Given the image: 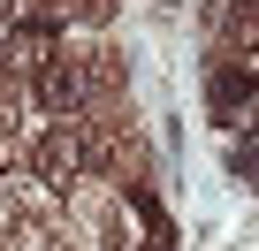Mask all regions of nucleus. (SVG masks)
Wrapping results in <instances>:
<instances>
[{"label":"nucleus","instance_id":"nucleus-1","mask_svg":"<svg viewBox=\"0 0 259 251\" xmlns=\"http://www.w3.org/2000/svg\"><path fill=\"white\" fill-rule=\"evenodd\" d=\"M92 153H99V145L84 137V122L54 114V130L38 137V153H31V160H38V175H46V183H69V175H84V168H92Z\"/></svg>","mask_w":259,"mask_h":251},{"label":"nucleus","instance_id":"nucleus-2","mask_svg":"<svg viewBox=\"0 0 259 251\" xmlns=\"http://www.w3.org/2000/svg\"><path fill=\"white\" fill-rule=\"evenodd\" d=\"M84 99H92V69L69 61V54H46L38 61V107L46 114H76Z\"/></svg>","mask_w":259,"mask_h":251},{"label":"nucleus","instance_id":"nucleus-3","mask_svg":"<svg viewBox=\"0 0 259 251\" xmlns=\"http://www.w3.org/2000/svg\"><path fill=\"white\" fill-rule=\"evenodd\" d=\"M244 99H251V69H221V76H213V114L229 122Z\"/></svg>","mask_w":259,"mask_h":251}]
</instances>
